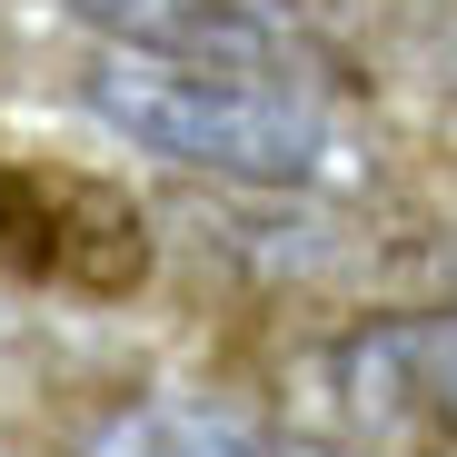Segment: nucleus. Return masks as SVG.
<instances>
[{
    "instance_id": "20e7f679",
    "label": "nucleus",
    "mask_w": 457,
    "mask_h": 457,
    "mask_svg": "<svg viewBox=\"0 0 457 457\" xmlns=\"http://www.w3.org/2000/svg\"><path fill=\"white\" fill-rule=\"evenodd\" d=\"M319 388L348 428L457 437V309H388L319 358Z\"/></svg>"
},
{
    "instance_id": "7ed1b4c3",
    "label": "nucleus",
    "mask_w": 457,
    "mask_h": 457,
    "mask_svg": "<svg viewBox=\"0 0 457 457\" xmlns=\"http://www.w3.org/2000/svg\"><path fill=\"white\" fill-rule=\"evenodd\" d=\"M149 269V228L120 189L80 170L0 160V278H60V288H129Z\"/></svg>"
},
{
    "instance_id": "39448f33",
    "label": "nucleus",
    "mask_w": 457,
    "mask_h": 457,
    "mask_svg": "<svg viewBox=\"0 0 457 457\" xmlns=\"http://www.w3.org/2000/svg\"><path fill=\"white\" fill-rule=\"evenodd\" d=\"M80 457H338V447L239 418V408H209V398H129L90 428Z\"/></svg>"
},
{
    "instance_id": "423d86ee",
    "label": "nucleus",
    "mask_w": 457,
    "mask_h": 457,
    "mask_svg": "<svg viewBox=\"0 0 457 457\" xmlns=\"http://www.w3.org/2000/svg\"><path fill=\"white\" fill-rule=\"evenodd\" d=\"M437 90H447V100H457V40H447V50H437Z\"/></svg>"
},
{
    "instance_id": "f03ea898",
    "label": "nucleus",
    "mask_w": 457,
    "mask_h": 457,
    "mask_svg": "<svg viewBox=\"0 0 457 457\" xmlns=\"http://www.w3.org/2000/svg\"><path fill=\"white\" fill-rule=\"evenodd\" d=\"M70 21H90L129 60L170 70H219V80H269L338 100V50L309 21V0H70Z\"/></svg>"
},
{
    "instance_id": "f257e3e1",
    "label": "nucleus",
    "mask_w": 457,
    "mask_h": 457,
    "mask_svg": "<svg viewBox=\"0 0 457 457\" xmlns=\"http://www.w3.org/2000/svg\"><path fill=\"white\" fill-rule=\"evenodd\" d=\"M80 100L110 139L149 149V160H170L189 179H219L239 199H338L378 170L368 139L338 120V100L269 90V80H219V70H170V60L100 50Z\"/></svg>"
}]
</instances>
